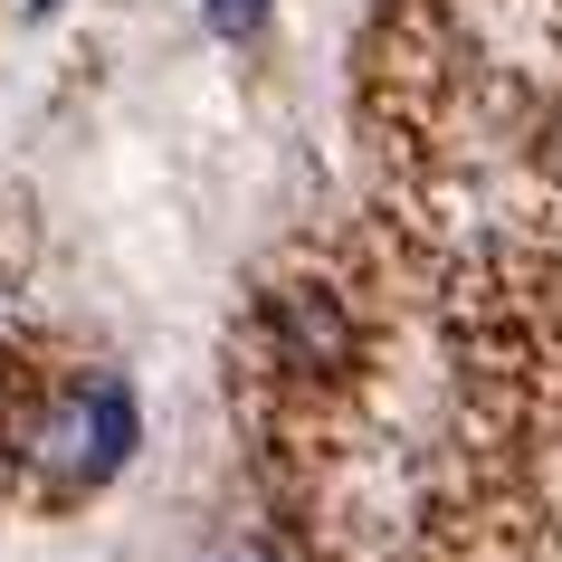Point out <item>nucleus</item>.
<instances>
[{
  "label": "nucleus",
  "instance_id": "1",
  "mask_svg": "<svg viewBox=\"0 0 562 562\" xmlns=\"http://www.w3.org/2000/svg\"><path fill=\"white\" fill-rule=\"evenodd\" d=\"M30 458L48 468V486H105V476L134 458V391L115 382V372H95V382L58 391L48 401V419L30 429Z\"/></svg>",
  "mask_w": 562,
  "mask_h": 562
},
{
  "label": "nucleus",
  "instance_id": "3",
  "mask_svg": "<svg viewBox=\"0 0 562 562\" xmlns=\"http://www.w3.org/2000/svg\"><path fill=\"white\" fill-rule=\"evenodd\" d=\"M258 20H267V0H210V30L220 38H248Z\"/></svg>",
  "mask_w": 562,
  "mask_h": 562
},
{
  "label": "nucleus",
  "instance_id": "4",
  "mask_svg": "<svg viewBox=\"0 0 562 562\" xmlns=\"http://www.w3.org/2000/svg\"><path fill=\"white\" fill-rule=\"evenodd\" d=\"M543 172H553V181H562V115H553V124H543Z\"/></svg>",
  "mask_w": 562,
  "mask_h": 562
},
{
  "label": "nucleus",
  "instance_id": "2",
  "mask_svg": "<svg viewBox=\"0 0 562 562\" xmlns=\"http://www.w3.org/2000/svg\"><path fill=\"white\" fill-rule=\"evenodd\" d=\"M277 325H286V353H296V362H344V344H353V334H344V315H334L325 296H286V315H277Z\"/></svg>",
  "mask_w": 562,
  "mask_h": 562
}]
</instances>
